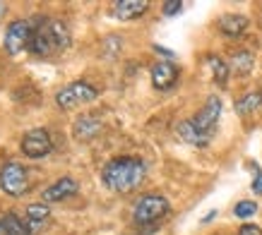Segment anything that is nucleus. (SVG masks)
Returning <instances> with one entry per match:
<instances>
[{
  "mask_svg": "<svg viewBox=\"0 0 262 235\" xmlns=\"http://www.w3.org/2000/svg\"><path fill=\"white\" fill-rule=\"evenodd\" d=\"M147 166L137 156H116L101 168V182L111 192L130 195L144 182Z\"/></svg>",
  "mask_w": 262,
  "mask_h": 235,
  "instance_id": "f257e3e1",
  "label": "nucleus"
},
{
  "mask_svg": "<svg viewBox=\"0 0 262 235\" xmlns=\"http://www.w3.org/2000/svg\"><path fill=\"white\" fill-rule=\"evenodd\" d=\"M72 43L70 29L63 19L56 17H36V29H34V39L29 53L36 58H53L68 51Z\"/></svg>",
  "mask_w": 262,
  "mask_h": 235,
  "instance_id": "f03ea898",
  "label": "nucleus"
},
{
  "mask_svg": "<svg viewBox=\"0 0 262 235\" xmlns=\"http://www.w3.org/2000/svg\"><path fill=\"white\" fill-rule=\"evenodd\" d=\"M34 29H36V17H27V19H15L8 24L5 29V53L10 58L27 53L32 48V39H34Z\"/></svg>",
  "mask_w": 262,
  "mask_h": 235,
  "instance_id": "7ed1b4c3",
  "label": "nucleus"
},
{
  "mask_svg": "<svg viewBox=\"0 0 262 235\" xmlns=\"http://www.w3.org/2000/svg\"><path fill=\"white\" fill-rule=\"evenodd\" d=\"M99 99V89L94 84H89L84 79H77V82H70L68 86H63L56 94V103L63 110H75L80 106H87V103L96 101Z\"/></svg>",
  "mask_w": 262,
  "mask_h": 235,
  "instance_id": "20e7f679",
  "label": "nucleus"
},
{
  "mask_svg": "<svg viewBox=\"0 0 262 235\" xmlns=\"http://www.w3.org/2000/svg\"><path fill=\"white\" fill-rule=\"evenodd\" d=\"M171 212V204H168L166 197L161 195H142L133 206V219L140 226H149V223H157L161 221L166 214Z\"/></svg>",
  "mask_w": 262,
  "mask_h": 235,
  "instance_id": "39448f33",
  "label": "nucleus"
},
{
  "mask_svg": "<svg viewBox=\"0 0 262 235\" xmlns=\"http://www.w3.org/2000/svg\"><path fill=\"white\" fill-rule=\"evenodd\" d=\"M219 118H222V99H219V96H209L205 101V106L192 118H188V120H190V125L195 127L205 139L212 142V137H214V132H216V125H219Z\"/></svg>",
  "mask_w": 262,
  "mask_h": 235,
  "instance_id": "423d86ee",
  "label": "nucleus"
},
{
  "mask_svg": "<svg viewBox=\"0 0 262 235\" xmlns=\"http://www.w3.org/2000/svg\"><path fill=\"white\" fill-rule=\"evenodd\" d=\"M0 190L8 197H22L29 190V173L19 161H8L0 168Z\"/></svg>",
  "mask_w": 262,
  "mask_h": 235,
  "instance_id": "0eeeda50",
  "label": "nucleus"
},
{
  "mask_svg": "<svg viewBox=\"0 0 262 235\" xmlns=\"http://www.w3.org/2000/svg\"><path fill=\"white\" fill-rule=\"evenodd\" d=\"M53 151V139H51V134L48 130L43 127H32V130H27L22 137V154L27 158H43L48 156Z\"/></svg>",
  "mask_w": 262,
  "mask_h": 235,
  "instance_id": "6e6552de",
  "label": "nucleus"
},
{
  "mask_svg": "<svg viewBox=\"0 0 262 235\" xmlns=\"http://www.w3.org/2000/svg\"><path fill=\"white\" fill-rule=\"evenodd\" d=\"M151 86L157 91H171L176 84H178V77H181V70L176 67L173 63L168 60H161V63L151 65Z\"/></svg>",
  "mask_w": 262,
  "mask_h": 235,
  "instance_id": "1a4fd4ad",
  "label": "nucleus"
},
{
  "mask_svg": "<svg viewBox=\"0 0 262 235\" xmlns=\"http://www.w3.org/2000/svg\"><path fill=\"white\" fill-rule=\"evenodd\" d=\"M80 192V185H77V180L75 178H70V175H63L60 180L51 182L43 192H41V199L43 202H65V199H70V197H75Z\"/></svg>",
  "mask_w": 262,
  "mask_h": 235,
  "instance_id": "9d476101",
  "label": "nucleus"
},
{
  "mask_svg": "<svg viewBox=\"0 0 262 235\" xmlns=\"http://www.w3.org/2000/svg\"><path fill=\"white\" fill-rule=\"evenodd\" d=\"M101 130H103L101 120L96 115H92V113H84V115H80L75 120V125H72V137L84 144V142L96 139V137L101 134Z\"/></svg>",
  "mask_w": 262,
  "mask_h": 235,
  "instance_id": "9b49d317",
  "label": "nucleus"
},
{
  "mask_svg": "<svg viewBox=\"0 0 262 235\" xmlns=\"http://www.w3.org/2000/svg\"><path fill=\"white\" fill-rule=\"evenodd\" d=\"M248 17L246 15H238V12H229V15H224L219 19V32L224 36H229V39H238L243 34L248 32Z\"/></svg>",
  "mask_w": 262,
  "mask_h": 235,
  "instance_id": "f8f14e48",
  "label": "nucleus"
},
{
  "mask_svg": "<svg viewBox=\"0 0 262 235\" xmlns=\"http://www.w3.org/2000/svg\"><path fill=\"white\" fill-rule=\"evenodd\" d=\"M147 10H149L147 0H118V3H113V17H118V19H137Z\"/></svg>",
  "mask_w": 262,
  "mask_h": 235,
  "instance_id": "ddd939ff",
  "label": "nucleus"
},
{
  "mask_svg": "<svg viewBox=\"0 0 262 235\" xmlns=\"http://www.w3.org/2000/svg\"><path fill=\"white\" fill-rule=\"evenodd\" d=\"M51 219V206L46 202H34L27 206V214H24V221L29 223L32 230H39L46 221Z\"/></svg>",
  "mask_w": 262,
  "mask_h": 235,
  "instance_id": "4468645a",
  "label": "nucleus"
},
{
  "mask_svg": "<svg viewBox=\"0 0 262 235\" xmlns=\"http://www.w3.org/2000/svg\"><path fill=\"white\" fill-rule=\"evenodd\" d=\"M0 226H3V233L5 235H32V228L27 221H22L17 214L8 212L3 219H0Z\"/></svg>",
  "mask_w": 262,
  "mask_h": 235,
  "instance_id": "2eb2a0df",
  "label": "nucleus"
},
{
  "mask_svg": "<svg viewBox=\"0 0 262 235\" xmlns=\"http://www.w3.org/2000/svg\"><path fill=\"white\" fill-rule=\"evenodd\" d=\"M253 63L255 58L250 51H233L231 53V72H236V75H248L253 70Z\"/></svg>",
  "mask_w": 262,
  "mask_h": 235,
  "instance_id": "dca6fc26",
  "label": "nucleus"
},
{
  "mask_svg": "<svg viewBox=\"0 0 262 235\" xmlns=\"http://www.w3.org/2000/svg\"><path fill=\"white\" fill-rule=\"evenodd\" d=\"M207 67L212 70V77H214V82L219 86H224L226 82H229V75H231V67L226 63H224L222 58H216V55H207Z\"/></svg>",
  "mask_w": 262,
  "mask_h": 235,
  "instance_id": "f3484780",
  "label": "nucleus"
},
{
  "mask_svg": "<svg viewBox=\"0 0 262 235\" xmlns=\"http://www.w3.org/2000/svg\"><path fill=\"white\" fill-rule=\"evenodd\" d=\"M260 106H262V91H248L246 96H241L236 101V113L238 115H250Z\"/></svg>",
  "mask_w": 262,
  "mask_h": 235,
  "instance_id": "a211bd4d",
  "label": "nucleus"
},
{
  "mask_svg": "<svg viewBox=\"0 0 262 235\" xmlns=\"http://www.w3.org/2000/svg\"><path fill=\"white\" fill-rule=\"evenodd\" d=\"M255 214H257V204L250 202V199H243V202H238L233 206V216L236 219H250Z\"/></svg>",
  "mask_w": 262,
  "mask_h": 235,
  "instance_id": "6ab92c4d",
  "label": "nucleus"
},
{
  "mask_svg": "<svg viewBox=\"0 0 262 235\" xmlns=\"http://www.w3.org/2000/svg\"><path fill=\"white\" fill-rule=\"evenodd\" d=\"M181 10H183V3H181V0H166V3L161 5V12H164L166 17H176L178 12H181Z\"/></svg>",
  "mask_w": 262,
  "mask_h": 235,
  "instance_id": "aec40b11",
  "label": "nucleus"
},
{
  "mask_svg": "<svg viewBox=\"0 0 262 235\" xmlns=\"http://www.w3.org/2000/svg\"><path fill=\"white\" fill-rule=\"evenodd\" d=\"M253 192L255 195H262V168L260 166H253Z\"/></svg>",
  "mask_w": 262,
  "mask_h": 235,
  "instance_id": "412c9836",
  "label": "nucleus"
},
{
  "mask_svg": "<svg viewBox=\"0 0 262 235\" xmlns=\"http://www.w3.org/2000/svg\"><path fill=\"white\" fill-rule=\"evenodd\" d=\"M238 235H262V228L255 226V223H243L238 228Z\"/></svg>",
  "mask_w": 262,
  "mask_h": 235,
  "instance_id": "4be33fe9",
  "label": "nucleus"
},
{
  "mask_svg": "<svg viewBox=\"0 0 262 235\" xmlns=\"http://www.w3.org/2000/svg\"><path fill=\"white\" fill-rule=\"evenodd\" d=\"M154 48H157L161 55H166V58H173V53H171V51H166V48H161V46H154Z\"/></svg>",
  "mask_w": 262,
  "mask_h": 235,
  "instance_id": "5701e85b",
  "label": "nucleus"
},
{
  "mask_svg": "<svg viewBox=\"0 0 262 235\" xmlns=\"http://www.w3.org/2000/svg\"><path fill=\"white\" fill-rule=\"evenodd\" d=\"M5 12H8V5H5V3H0V22H3V17H5Z\"/></svg>",
  "mask_w": 262,
  "mask_h": 235,
  "instance_id": "b1692460",
  "label": "nucleus"
},
{
  "mask_svg": "<svg viewBox=\"0 0 262 235\" xmlns=\"http://www.w3.org/2000/svg\"><path fill=\"white\" fill-rule=\"evenodd\" d=\"M214 216H216V212H209V214L205 216V219H202V223H209V221L214 219Z\"/></svg>",
  "mask_w": 262,
  "mask_h": 235,
  "instance_id": "393cba45",
  "label": "nucleus"
},
{
  "mask_svg": "<svg viewBox=\"0 0 262 235\" xmlns=\"http://www.w3.org/2000/svg\"><path fill=\"white\" fill-rule=\"evenodd\" d=\"M0 235H5V233H3V226H0Z\"/></svg>",
  "mask_w": 262,
  "mask_h": 235,
  "instance_id": "a878e982",
  "label": "nucleus"
}]
</instances>
